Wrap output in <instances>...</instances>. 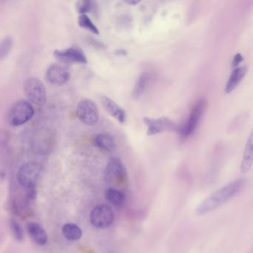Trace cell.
Returning a JSON list of instances; mask_svg holds the SVG:
<instances>
[{
	"mask_svg": "<svg viewBox=\"0 0 253 253\" xmlns=\"http://www.w3.org/2000/svg\"><path fill=\"white\" fill-rule=\"evenodd\" d=\"M245 185V180L238 178L225 185L203 201L196 208L198 216L204 215L223 205L238 195Z\"/></svg>",
	"mask_w": 253,
	"mask_h": 253,
	"instance_id": "cell-1",
	"label": "cell"
},
{
	"mask_svg": "<svg viewBox=\"0 0 253 253\" xmlns=\"http://www.w3.org/2000/svg\"><path fill=\"white\" fill-rule=\"evenodd\" d=\"M35 115V109L29 102L20 100L14 103L8 112V119L10 125L20 126L29 122Z\"/></svg>",
	"mask_w": 253,
	"mask_h": 253,
	"instance_id": "cell-2",
	"label": "cell"
},
{
	"mask_svg": "<svg viewBox=\"0 0 253 253\" xmlns=\"http://www.w3.org/2000/svg\"><path fill=\"white\" fill-rule=\"evenodd\" d=\"M105 179L109 184L122 186L127 182V172L122 161L119 158H111L105 170Z\"/></svg>",
	"mask_w": 253,
	"mask_h": 253,
	"instance_id": "cell-3",
	"label": "cell"
},
{
	"mask_svg": "<svg viewBox=\"0 0 253 253\" xmlns=\"http://www.w3.org/2000/svg\"><path fill=\"white\" fill-rule=\"evenodd\" d=\"M42 167L38 162H29L23 164L17 174V179L23 187L35 185L42 174Z\"/></svg>",
	"mask_w": 253,
	"mask_h": 253,
	"instance_id": "cell-4",
	"label": "cell"
},
{
	"mask_svg": "<svg viewBox=\"0 0 253 253\" xmlns=\"http://www.w3.org/2000/svg\"><path fill=\"white\" fill-rule=\"evenodd\" d=\"M24 91L26 97L38 106H43L46 103V91L45 85L38 78H29L25 82Z\"/></svg>",
	"mask_w": 253,
	"mask_h": 253,
	"instance_id": "cell-5",
	"label": "cell"
},
{
	"mask_svg": "<svg viewBox=\"0 0 253 253\" xmlns=\"http://www.w3.org/2000/svg\"><path fill=\"white\" fill-rule=\"evenodd\" d=\"M115 220L113 210L106 204H100L91 210L90 221L94 227L105 229L112 224Z\"/></svg>",
	"mask_w": 253,
	"mask_h": 253,
	"instance_id": "cell-6",
	"label": "cell"
},
{
	"mask_svg": "<svg viewBox=\"0 0 253 253\" xmlns=\"http://www.w3.org/2000/svg\"><path fill=\"white\" fill-rule=\"evenodd\" d=\"M76 114L80 121L86 125L94 126L98 122V108L92 100H81L77 106Z\"/></svg>",
	"mask_w": 253,
	"mask_h": 253,
	"instance_id": "cell-7",
	"label": "cell"
},
{
	"mask_svg": "<svg viewBox=\"0 0 253 253\" xmlns=\"http://www.w3.org/2000/svg\"><path fill=\"white\" fill-rule=\"evenodd\" d=\"M205 107L206 101L204 100H199L195 104L186 124H183L181 126H179L177 132L180 134V137L186 138L192 135V133L198 126V123L202 116Z\"/></svg>",
	"mask_w": 253,
	"mask_h": 253,
	"instance_id": "cell-8",
	"label": "cell"
},
{
	"mask_svg": "<svg viewBox=\"0 0 253 253\" xmlns=\"http://www.w3.org/2000/svg\"><path fill=\"white\" fill-rule=\"evenodd\" d=\"M143 122L147 127L148 135H155L164 131H178L179 129V126L167 117H161L157 119L144 118Z\"/></svg>",
	"mask_w": 253,
	"mask_h": 253,
	"instance_id": "cell-9",
	"label": "cell"
},
{
	"mask_svg": "<svg viewBox=\"0 0 253 253\" xmlns=\"http://www.w3.org/2000/svg\"><path fill=\"white\" fill-rule=\"evenodd\" d=\"M45 78L51 85H64L70 78V70L66 64L54 63L47 69Z\"/></svg>",
	"mask_w": 253,
	"mask_h": 253,
	"instance_id": "cell-10",
	"label": "cell"
},
{
	"mask_svg": "<svg viewBox=\"0 0 253 253\" xmlns=\"http://www.w3.org/2000/svg\"><path fill=\"white\" fill-rule=\"evenodd\" d=\"M54 56L57 60L63 64L68 63H82L85 64L88 63L86 56L84 51L80 48H66L63 50H55Z\"/></svg>",
	"mask_w": 253,
	"mask_h": 253,
	"instance_id": "cell-11",
	"label": "cell"
},
{
	"mask_svg": "<svg viewBox=\"0 0 253 253\" xmlns=\"http://www.w3.org/2000/svg\"><path fill=\"white\" fill-rule=\"evenodd\" d=\"M101 102L103 109L108 114L115 118L121 124H124L125 122L126 118L125 111L119 105L117 104L113 100L106 96H103L101 97Z\"/></svg>",
	"mask_w": 253,
	"mask_h": 253,
	"instance_id": "cell-12",
	"label": "cell"
},
{
	"mask_svg": "<svg viewBox=\"0 0 253 253\" xmlns=\"http://www.w3.org/2000/svg\"><path fill=\"white\" fill-rule=\"evenodd\" d=\"M253 165V129L247 140L244 149V156L240 166V171L242 174H247Z\"/></svg>",
	"mask_w": 253,
	"mask_h": 253,
	"instance_id": "cell-13",
	"label": "cell"
},
{
	"mask_svg": "<svg viewBox=\"0 0 253 253\" xmlns=\"http://www.w3.org/2000/svg\"><path fill=\"white\" fill-rule=\"evenodd\" d=\"M29 235L34 241L39 245H45L48 241V235L41 224L31 222L27 225Z\"/></svg>",
	"mask_w": 253,
	"mask_h": 253,
	"instance_id": "cell-14",
	"label": "cell"
},
{
	"mask_svg": "<svg viewBox=\"0 0 253 253\" xmlns=\"http://www.w3.org/2000/svg\"><path fill=\"white\" fill-rule=\"evenodd\" d=\"M247 72V69L245 66L234 69L233 72L231 74L230 78L226 83V88H225L226 94H230L232 91H234L240 82L244 79Z\"/></svg>",
	"mask_w": 253,
	"mask_h": 253,
	"instance_id": "cell-15",
	"label": "cell"
},
{
	"mask_svg": "<svg viewBox=\"0 0 253 253\" xmlns=\"http://www.w3.org/2000/svg\"><path fill=\"white\" fill-rule=\"evenodd\" d=\"M94 144L99 149L106 152H113L116 148L115 140L109 134H98L94 137Z\"/></svg>",
	"mask_w": 253,
	"mask_h": 253,
	"instance_id": "cell-16",
	"label": "cell"
},
{
	"mask_svg": "<svg viewBox=\"0 0 253 253\" xmlns=\"http://www.w3.org/2000/svg\"><path fill=\"white\" fill-rule=\"evenodd\" d=\"M106 199L115 207H121L126 201L124 192L116 188H108L105 192Z\"/></svg>",
	"mask_w": 253,
	"mask_h": 253,
	"instance_id": "cell-17",
	"label": "cell"
},
{
	"mask_svg": "<svg viewBox=\"0 0 253 253\" xmlns=\"http://www.w3.org/2000/svg\"><path fill=\"white\" fill-rule=\"evenodd\" d=\"M62 232L65 238L69 241H78L82 237L83 232L81 227L75 223H66L62 228Z\"/></svg>",
	"mask_w": 253,
	"mask_h": 253,
	"instance_id": "cell-18",
	"label": "cell"
},
{
	"mask_svg": "<svg viewBox=\"0 0 253 253\" xmlns=\"http://www.w3.org/2000/svg\"><path fill=\"white\" fill-rule=\"evenodd\" d=\"M149 82V75L148 73H143L140 75V78L137 80L134 89H133V97L134 99H139L141 97L142 94L144 93L146 87Z\"/></svg>",
	"mask_w": 253,
	"mask_h": 253,
	"instance_id": "cell-19",
	"label": "cell"
},
{
	"mask_svg": "<svg viewBox=\"0 0 253 253\" xmlns=\"http://www.w3.org/2000/svg\"><path fill=\"white\" fill-rule=\"evenodd\" d=\"M78 23H79V26L81 28L87 29L94 35H98L100 34L97 26L94 24V23L91 21V19L86 14H82V15L80 16L79 19H78Z\"/></svg>",
	"mask_w": 253,
	"mask_h": 253,
	"instance_id": "cell-20",
	"label": "cell"
},
{
	"mask_svg": "<svg viewBox=\"0 0 253 253\" xmlns=\"http://www.w3.org/2000/svg\"><path fill=\"white\" fill-rule=\"evenodd\" d=\"M94 8V2L89 0H81L76 3V9L81 15L86 14L92 11Z\"/></svg>",
	"mask_w": 253,
	"mask_h": 253,
	"instance_id": "cell-21",
	"label": "cell"
},
{
	"mask_svg": "<svg viewBox=\"0 0 253 253\" xmlns=\"http://www.w3.org/2000/svg\"><path fill=\"white\" fill-rule=\"evenodd\" d=\"M12 45L13 40L10 37H7L2 41L1 45H0V58L1 60H3L9 54Z\"/></svg>",
	"mask_w": 253,
	"mask_h": 253,
	"instance_id": "cell-22",
	"label": "cell"
},
{
	"mask_svg": "<svg viewBox=\"0 0 253 253\" xmlns=\"http://www.w3.org/2000/svg\"><path fill=\"white\" fill-rule=\"evenodd\" d=\"M10 227L15 239L18 241H23L24 239V234L21 226L15 220H11L10 222Z\"/></svg>",
	"mask_w": 253,
	"mask_h": 253,
	"instance_id": "cell-23",
	"label": "cell"
},
{
	"mask_svg": "<svg viewBox=\"0 0 253 253\" xmlns=\"http://www.w3.org/2000/svg\"><path fill=\"white\" fill-rule=\"evenodd\" d=\"M243 60H244V57H243V56L241 55V54L238 53V54H237L235 56V57H234L232 64V67H237L241 62H243Z\"/></svg>",
	"mask_w": 253,
	"mask_h": 253,
	"instance_id": "cell-24",
	"label": "cell"
},
{
	"mask_svg": "<svg viewBox=\"0 0 253 253\" xmlns=\"http://www.w3.org/2000/svg\"><path fill=\"white\" fill-rule=\"evenodd\" d=\"M126 3L129 5H135L140 2V1H126Z\"/></svg>",
	"mask_w": 253,
	"mask_h": 253,
	"instance_id": "cell-25",
	"label": "cell"
},
{
	"mask_svg": "<svg viewBox=\"0 0 253 253\" xmlns=\"http://www.w3.org/2000/svg\"><path fill=\"white\" fill-rule=\"evenodd\" d=\"M115 253V252L114 251H110V252H109V253Z\"/></svg>",
	"mask_w": 253,
	"mask_h": 253,
	"instance_id": "cell-26",
	"label": "cell"
}]
</instances>
